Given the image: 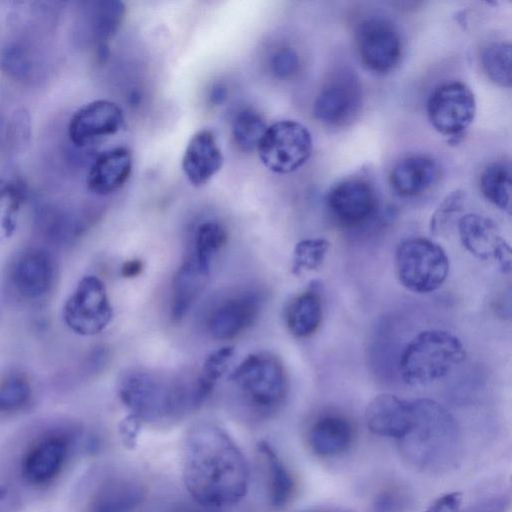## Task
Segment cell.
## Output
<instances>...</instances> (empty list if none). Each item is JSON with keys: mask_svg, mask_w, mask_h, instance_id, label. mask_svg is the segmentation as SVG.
<instances>
[{"mask_svg": "<svg viewBox=\"0 0 512 512\" xmlns=\"http://www.w3.org/2000/svg\"><path fill=\"white\" fill-rule=\"evenodd\" d=\"M396 273L400 283L415 293H430L446 280L449 260L443 248L422 237L402 241L395 253Z\"/></svg>", "mask_w": 512, "mask_h": 512, "instance_id": "cell-5", "label": "cell"}, {"mask_svg": "<svg viewBox=\"0 0 512 512\" xmlns=\"http://www.w3.org/2000/svg\"><path fill=\"white\" fill-rule=\"evenodd\" d=\"M124 127L121 108L109 100H95L79 108L70 118L68 135L77 147L117 134Z\"/></svg>", "mask_w": 512, "mask_h": 512, "instance_id": "cell-14", "label": "cell"}, {"mask_svg": "<svg viewBox=\"0 0 512 512\" xmlns=\"http://www.w3.org/2000/svg\"><path fill=\"white\" fill-rule=\"evenodd\" d=\"M261 305L262 297L256 291H244L221 300L206 318L208 333L218 340L237 337L255 322Z\"/></svg>", "mask_w": 512, "mask_h": 512, "instance_id": "cell-15", "label": "cell"}, {"mask_svg": "<svg viewBox=\"0 0 512 512\" xmlns=\"http://www.w3.org/2000/svg\"><path fill=\"white\" fill-rule=\"evenodd\" d=\"M209 272L189 252L172 279L170 314L174 321L181 320L192 307L204 290Z\"/></svg>", "mask_w": 512, "mask_h": 512, "instance_id": "cell-21", "label": "cell"}, {"mask_svg": "<svg viewBox=\"0 0 512 512\" xmlns=\"http://www.w3.org/2000/svg\"><path fill=\"white\" fill-rule=\"evenodd\" d=\"M476 99L464 82L450 81L437 86L427 100V116L432 127L452 139L461 136L476 115Z\"/></svg>", "mask_w": 512, "mask_h": 512, "instance_id": "cell-8", "label": "cell"}, {"mask_svg": "<svg viewBox=\"0 0 512 512\" xmlns=\"http://www.w3.org/2000/svg\"><path fill=\"white\" fill-rule=\"evenodd\" d=\"M182 477L195 503L218 509L242 500L248 490L249 468L225 430L212 423H199L184 440Z\"/></svg>", "mask_w": 512, "mask_h": 512, "instance_id": "cell-1", "label": "cell"}, {"mask_svg": "<svg viewBox=\"0 0 512 512\" xmlns=\"http://www.w3.org/2000/svg\"><path fill=\"white\" fill-rule=\"evenodd\" d=\"M18 198H20L18 189L12 183L0 179V204H5Z\"/></svg>", "mask_w": 512, "mask_h": 512, "instance_id": "cell-40", "label": "cell"}, {"mask_svg": "<svg viewBox=\"0 0 512 512\" xmlns=\"http://www.w3.org/2000/svg\"><path fill=\"white\" fill-rule=\"evenodd\" d=\"M299 67V57L290 47L279 50L272 59V70L279 78H286L294 74Z\"/></svg>", "mask_w": 512, "mask_h": 512, "instance_id": "cell-37", "label": "cell"}, {"mask_svg": "<svg viewBox=\"0 0 512 512\" xmlns=\"http://www.w3.org/2000/svg\"><path fill=\"white\" fill-rule=\"evenodd\" d=\"M230 378L244 397L264 412L276 410L287 395V376L283 364L267 352L247 356Z\"/></svg>", "mask_w": 512, "mask_h": 512, "instance_id": "cell-6", "label": "cell"}, {"mask_svg": "<svg viewBox=\"0 0 512 512\" xmlns=\"http://www.w3.org/2000/svg\"><path fill=\"white\" fill-rule=\"evenodd\" d=\"M512 170L508 160H497L485 167L480 176V190L492 204L511 212Z\"/></svg>", "mask_w": 512, "mask_h": 512, "instance_id": "cell-27", "label": "cell"}, {"mask_svg": "<svg viewBox=\"0 0 512 512\" xmlns=\"http://www.w3.org/2000/svg\"><path fill=\"white\" fill-rule=\"evenodd\" d=\"M413 420L411 400H404L391 393L375 396L365 410V422L375 435L401 439L410 429Z\"/></svg>", "mask_w": 512, "mask_h": 512, "instance_id": "cell-17", "label": "cell"}, {"mask_svg": "<svg viewBox=\"0 0 512 512\" xmlns=\"http://www.w3.org/2000/svg\"><path fill=\"white\" fill-rule=\"evenodd\" d=\"M56 276L53 257L40 248L22 252L10 269V282L14 291L26 300H38L52 288Z\"/></svg>", "mask_w": 512, "mask_h": 512, "instance_id": "cell-16", "label": "cell"}, {"mask_svg": "<svg viewBox=\"0 0 512 512\" xmlns=\"http://www.w3.org/2000/svg\"><path fill=\"white\" fill-rule=\"evenodd\" d=\"M461 503L462 494L460 492H449L434 500L426 512H458Z\"/></svg>", "mask_w": 512, "mask_h": 512, "instance_id": "cell-38", "label": "cell"}, {"mask_svg": "<svg viewBox=\"0 0 512 512\" xmlns=\"http://www.w3.org/2000/svg\"><path fill=\"white\" fill-rule=\"evenodd\" d=\"M328 249L329 242L324 238L301 240L294 248L292 272L299 275L318 269L322 265Z\"/></svg>", "mask_w": 512, "mask_h": 512, "instance_id": "cell-32", "label": "cell"}, {"mask_svg": "<svg viewBox=\"0 0 512 512\" xmlns=\"http://www.w3.org/2000/svg\"><path fill=\"white\" fill-rule=\"evenodd\" d=\"M257 451L265 466L269 501L274 508H282L293 496L294 479L270 443L259 441Z\"/></svg>", "mask_w": 512, "mask_h": 512, "instance_id": "cell-25", "label": "cell"}, {"mask_svg": "<svg viewBox=\"0 0 512 512\" xmlns=\"http://www.w3.org/2000/svg\"><path fill=\"white\" fill-rule=\"evenodd\" d=\"M462 245L481 260H494L503 273L511 270V248L502 237L497 224L490 218L468 213L458 221Z\"/></svg>", "mask_w": 512, "mask_h": 512, "instance_id": "cell-13", "label": "cell"}, {"mask_svg": "<svg viewBox=\"0 0 512 512\" xmlns=\"http://www.w3.org/2000/svg\"><path fill=\"white\" fill-rule=\"evenodd\" d=\"M66 453L67 445L62 437L49 436L40 440L23 460L22 472L25 479L33 484L52 480L61 470Z\"/></svg>", "mask_w": 512, "mask_h": 512, "instance_id": "cell-23", "label": "cell"}, {"mask_svg": "<svg viewBox=\"0 0 512 512\" xmlns=\"http://www.w3.org/2000/svg\"><path fill=\"white\" fill-rule=\"evenodd\" d=\"M233 354L232 347H223L211 353L204 361L200 376L209 384L215 386L217 380L225 372Z\"/></svg>", "mask_w": 512, "mask_h": 512, "instance_id": "cell-36", "label": "cell"}, {"mask_svg": "<svg viewBox=\"0 0 512 512\" xmlns=\"http://www.w3.org/2000/svg\"><path fill=\"white\" fill-rule=\"evenodd\" d=\"M32 398L29 381L21 375H10L0 382V411L16 412Z\"/></svg>", "mask_w": 512, "mask_h": 512, "instance_id": "cell-33", "label": "cell"}, {"mask_svg": "<svg viewBox=\"0 0 512 512\" xmlns=\"http://www.w3.org/2000/svg\"><path fill=\"white\" fill-rule=\"evenodd\" d=\"M267 127L259 113L252 109H244L236 115L233 121L232 135L234 143L244 152L257 150Z\"/></svg>", "mask_w": 512, "mask_h": 512, "instance_id": "cell-31", "label": "cell"}, {"mask_svg": "<svg viewBox=\"0 0 512 512\" xmlns=\"http://www.w3.org/2000/svg\"><path fill=\"white\" fill-rule=\"evenodd\" d=\"M439 172V165L433 157L426 154H411L393 166L389 182L399 196L416 197L437 181Z\"/></svg>", "mask_w": 512, "mask_h": 512, "instance_id": "cell-19", "label": "cell"}, {"mask_svg": "<svg viewBox=\"0 0 512 512\" xmlns=\"http://www.w3.org/2000/svg\"><path fill=\"white\" fill-rule=\"evenodd\" d=\"M354 430L351 422L339 414L319 417L310 427L308 443L320 457H333L345 452L351 445Z\"/></svg>", "mask_w": 512, "mask_h": 512, "instance_id": "cell-22", "label": "cell"}, {"mask_svg": "<svg viewBox=\"0 0 512 512\" xmlns=\"http://www.w3.org/2000/svg\"><path fill=\"white\" fill-rule=\"evenodd\" d=\"M227 233L225 228L216 221L201 223L195 233L194 246L190 253L205 269L210 270L214 255L226 243Z\"/></svg>", "mask_w": 512, "mask_h": 512, "instance_id": "cell-29", "label": "cell"}, {"mask_svg": "<svg viewBox=\"0 0 512 512\" xmlns=\"http://www.w3.org/2000/svg\"><path fill=\"white\" fill-rule=\"evenodd\" d=\"M312 149L311 133L295 120H281L268 126L257 147L265 167L278 174L298 170L307 162Z\"/></svg>", "mask_w": 512, "mask_h": 512, "instance_id": "cell-7", "label": "cell"}, {"mask_svg": "<svg viewBox=\"0 0 512 512\" xmlns=\"http://www.w3.org/2000/svg\"><path fill=\"white\" fill-rule=\"evenodd\" d=\"M355 44L361 62L374 73L392 71L402 56L399 31L383 17L372 16L360 21L355 30Z\"/></svg>", "mask_w": 512, "mask_h": 512, "instance_id": "cell-10", "label": "cell"}, {"mask_svg": "<svg viewBox=\"0 0 512 512\" xmlns=\"http://www.w3.org/2000/svg\"><path fill=\"white\" fill-rule=\"evenodd\" d=\"M118 393L130 416L138 422L173 420L199 408L194 377L166 378L133 369L121 378Z\"/></svg>", "mask_w": 512, "mask_h": 512, "instance_id": "cell-3", "label": "cell"}, {"mask_svg": "<svg viewBox=\"0 0 512 512\" xmlns=\"http://www.w3.org/2000/svg\"><path fill=\"white\" fill-rule=\"evenodd\" d=\"M132 171V156L123 146L102 152L87 174V187L97 195H108L119 190Z\"/></svg>", "mask_w": 512, "mask_h": 512, "instance_id": "cell-20", "label": "cell"}, {"mask_svg": "<svg viewBox=\"0 0 512 512\" xmlns=\"http://www.w3.org/2000/svg\"><path fill=\"white\" fill-rule=\"evenodd\" d=\"M413 420L399 439L400 454L412 468L429 473L444 472L458 462L461 442L453 416L428 398L411 400Z\"/></svg>", "mask_w": 512, "mask_h": 512, "instance_id": "cell-2", "label": "cell"}, {"mask_svg": "<svg viewBox=\"0 0 512 512\" xmlns=\"http://www.w3.org/2000/svg\"><path fill=\"white\" fill-rule=\"evenodd\" d=\"M226 97H227V91H226L225 87H223L222 85L217 84L212 88L211 93H210V99H211L212 103L219 105L224 102Z\"/></svg>", "mask_w": 512, "mask_h": 512, "instance_id": "cell-42", "label": "cell"}, {"mask_svg": "<svg viewBox=\"0 0 512 512\" xmlns=\"http://www.w3.org/2000/svg\"><path fill=\"white\" fill-rule=\"evenodd\" d=\"M465 357L458 337L445 330L428 329L406 344L398 360V371L408 385H427L445 377Z\"/></svg>", "mask_w": 512, "mask_h": 512, "instance_id": "cell-4", "label": "cell"}, {"mask_svg": "<svg viewBox=\"0 0 512 512\" xmlns=\"http://www.w3.org/2000/svg\"><path fill=\"white\" fill-rule=\"evenodd\" d=\"M466 200L463 190H455L447 195L433 213L429 229L434 235L446 232L454 218L462 211Z\"/></svg>", "mask_w": 512, "mask_h": 512, "instance_id": "cell-35", "label": "cell"}, {"mask_svg": "<svg viewBox=\"0 0 512 512\" xmlns=\"http://www.w3.org/2000/svg\"><path fill=\"white\" fill-rule=\"evenodd\" d=\"M326 207L333 219L344 227H357L376 213L378 198L373 184L350 177L334 184L326 195Z\"/></svg>", "mask_w": 512, "mask_h": 512, "instance_id": "cell-11", "label": "cell"}, {"mask_svg": "<svg viewBox=\"0 0 512 512\" xmlns=\"http://www.w3.org/2000/svg\"><path fill=\"white\" fill-rule=\"evenodd\" d=\"M112 315L105 285L94 275L85 276L79 281L63 309L67 326L83 336L102 332L110 323Z\"/></svg>", "mask_w": 512, "mask_h": 512, "instance_id": "cell-9", "label": "cell"}, {"mask_svg": "<svg viewBox=\"0 0 512 512\" xmlns=\"http://www.w3.org/2000/svg\"><path fill=\"white\" fill-rule=\"evenodd\" d=\"M142 270V262L138 259L129 260L124 263L121 268V273L124 277H135L141 273Z\"/></svg>", "mask_w": 512, "mask_h": 512, "instance_id": "cell-41", "label": "cell"}, {"mask_svg": "<svg viewBox=\"0 0 512 512\" xmlns=\"http://www.w3.org/2000/svg\"><path fill=\"white\" fill-rule=\"evenodd\" d=\"M211 510L194 502V504L180 505L173 512H212Z\"/></svg>", "mask_w": 512, "mask_h": 512, "instance_id": "cell-43", "label": "cell"}, {"mask_svg": "<svg viewBox=\"0 0 512 512\" xmlns=\"http://www.w3.org/2000/svg\"><path fill=\"white\" fill-rule=\"evenodd\" d=\"M124 15L125 6L120 1L106 0L94 3L91 11V28L99 44V51L104 52L105 42L117 33Z\"/></svg>", "mask_w": 512, "mask_h": 512, "instance_id": "cell-28", "label": "cell"}, {"mask_svg": "<svg viewBox=\"0 0 512 512\" xmlns=\"http://www.w3.org/2000/svg\"><path fill=\"white\" fill-rule=\"evenodd\" d=\"M511 48L510 42H492L484 49L481 56L486 75L501 87L511 86Z\"/></svg>", "mask_w": 512, "mask_h": 512, "instance_id": "cell-30", "label": "cell"}, {"mask_svg": "<svg viewBox=\"0 0 512 512\" xmlns=\"http://www.w3.org/2000/svg\"><path fill=\"white\" fill-rule=\"evenodd\" d=\"M362 90L358 77L342 71L329 80L318 93L313 115L323 124L339 126L350 121L359 111Z\"/></svg>", "mask_w": 512, "mask_h": 512, "instance_id": "cell-12", "label": "cell"}, {"mask_svg": "<svg viewBox=\"0 0 512 512\" xmlns=\"http://www.w3.org/2000/svg\"><path fill=\"white\" fill-rule=\"evenodd\" d=\"M223 161L214 134L203 129L188 142L182 158V169L192 185L202 186L219 172Z\"/></svg>", "mask_w": 512, "mask_h": 512, "instance_id": "cell-18", "label": "cell"}, {"mask_svg": "<svg viewBox=\"0 0 512 512\" xmlns=\"http://www.w3.org/2000/svg\"><path fill=\"white\" fill-rule=\"evenodd\" d=\"M30 56L21 45H7L0 54V67L14 79L28 80L33 73V62Z\"/></svg>", "mask_w": 512, "mask_h": 512, "instance_id": "cell-34", "label": "cell"}, {"mask_svg": "<svg viewBox=\"0 0 512 512\" xmlns=\"http://www.w3.org/2000/svg\"><path fill=\"white\" fill-rule=\"evenodd\" d=\"M143 498L144 488L137 480L112 478L96 491L88 512H134Z\"/></svg>", "mask_w": 512, "mask_h": 512, "instance_id": "cell-24", "label": "cell"}, {"mask_svg": "<svg viewBox=\"0 0 512 512\" xmlns=\"http://www.w3.org/2000/svg\"><path fill=\"white\" fill-rule=\"evenodd\" d=\"M401 497L393 491H383L374 501L375 512H397L401 508Z\"/></svg>", "mask_w": 512, "mask_h": 512, "instance_id": "cell-39", "label": "cell"}, {"mask_svg": "<svg viewBox=\"0 0 512 512\" xmlns=\"http://www.w3.org/2000/svg\"><path fill=\"white\" fill-rule=\"evenodd\" d=\"M322 315L321 297L318 291L309 289L289 303L285 312V321L292 335L297 338H307L318 330Z\"/></svg>", "mask_w": 512, "mask_h": 512, "instance_id": "cell-26", "label": "cell"}]
</instances>
